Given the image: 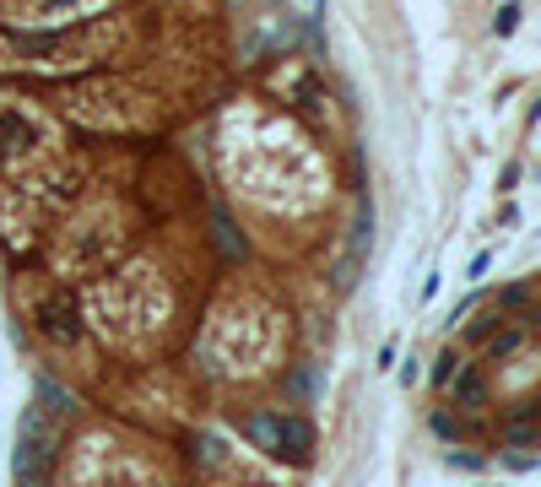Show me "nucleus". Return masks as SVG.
<instances>
[{
	"mask_svg": "<svg viewBox=\"0 0 541 487\" xmlns=\"http://www.w3.org/2000/svg\"><path fill=\"white\" fill-rule=\"evenodd\" d=\"M244 433L260 444V450H271L276 460H287V466H303L314 450V428L303 423V417H282V412H255L244 423Z\"/></svg>",
	"mask_w": 541,
	"mask_h": 487,
	"instance_id": "1",
	"label": "nucleus"
},
{
	"mask_svg": "<svg viewBox=\"0 0 541 487\" xmlns=\"http://www.w3.org/2000/svg\"><path fill=\"white\" fill-rule=\"evenodd\" d=\"M444 390H450V396H455L460 406H482V401H487V379H482V368H477V363H460V368H455V379H450Z\"/></svg>",
	"mask_w": 541,
	"mask_h": 487,
	"instance_id": "2",
	"label": "nucleus"
},
{
	"mask_svg": "<svg viewBox=\"0 0 541 487\" xmlns=\"http://www.w3.org/2000/svg\"><path fill=\"white\" fill-rule=\"evenodd\" d=\"M211 244H217L222 249V255H228L233 260V266H239V260H249V244L239 239V228H233V217H211Z\"/></svg>",
	"mask_w": 541,
	"mask_h": 487,
	"instance_id": "3",
	"label": "nucleus"
},
{
	"mask_svg": "<svg viewBox=\"0 0 541 487\" xmlns=\"http://www.w3.org/2000/svg\"><path fill=\"white\" fill-rule=\"evenodd\" d=\"M38 325H44V336H55V341H76L82 331H76V314L65 309V304H44L38 309Z\"/></svg>",
	"mask_w": 541,
	"mask_h": 487,
	"instance_id": "4",
	"label": "nucleus"
},
{
	"mask_svg": "<svg viewBox=\"0 0 541 487\" xmlns=\"http://www.w3.org/2000/svg\"><path fill=\"white\" fill-rule=\"evenodd\" d=\"M520 347H525V331H504V336H493V347H487V352H493V358H514Z\"/></svg>",
	"mask_w": 541,
	"mask_h": 487,
	"instance_id": "5",
	"label": "nucleus"
},
{
	"mask_svg": "<svg viewBox=\"0 0 541 487\" xmlns=\"http://www.w3.org/2000/svg\"><path fill=\"white\" fill-rule=\"evenodd\" d=\"M493 28H498V38H509L514 28H520V6H514V0H509L504 11H498V22H493Z\"/></svg>",
	"mask_w": 541,
	"mask_h": 487,
	"instance_id": "6",
	"label": "nucleus"
},
{
	"mask_svg": "<svg viewBox=\"0 0 541 487\" xmlns=\"http://www.w3.org/2000/svg\"><path fill=\"white\" fill-rule=\"evenodd\" d=\"M455 368H460V358H455V352H444V358H439V368H433V385H450V379H455Z\"/></svg>",
	"mask_w": 541,
	"mask_h": 487,
	"instance_id": "7",
	"label": "nucleus"
},
{
	"mask_svg": "<svg viewBox=\"0 0 541 487\" xmlns=\"http://www.w3.org/2000/svg\"><path fill=\"white\" fill-rule=\"evenodd\" d=\"M525 298H531L525 287H504V293H498V309H525Z\"/></svg>",
	"mask_w": 541,
	"mask_h": 487,
	"instance_id": "8",
	"label": "nucleus"
},
{
	"mask_svg": "<svg viewBox=\"0 0 541 487\" xmlns=\"http://www.w3.org/2000/svg\"><path fill=\"white\" fill-rule=\"evenodd\" d=\"M433 428H439V433H444V439H455V433H460V423H455V417H444V412H439V417H433Z\"/></svg>",
	"mask_w": 541,
	"mask_h": 487,
	"instance_id": "9",
	"label": "nucleus"
}]
</instances>
